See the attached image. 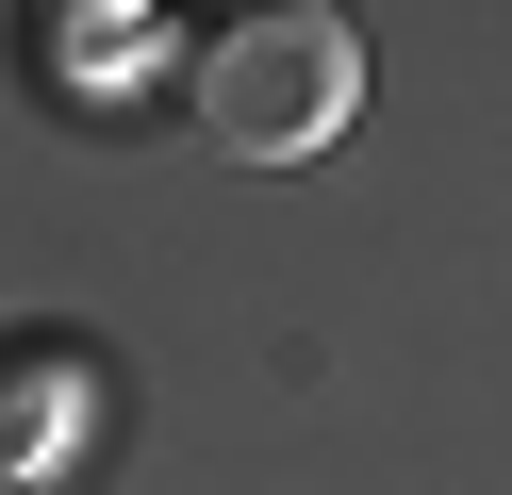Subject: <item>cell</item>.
Returning a JSON list of instances; mask_svg holds the SVG:
<instances>
[{"label": "cell", "instance_id": "obj_1", "mask_svg": "<svg viewBox=\"0 0 512 495\" xmlns=\"http://www.w3.org/2000/svg\"><path fill=\"white\" fill-rule=\"evenodd\" d=\"M182 99H199L215 149L248 165H298L347 132V99H364V50H347L331 0H215L199 33H182Z\"/></svg>", "mask_w": 512, "mask_h": 495}]
</instances>
